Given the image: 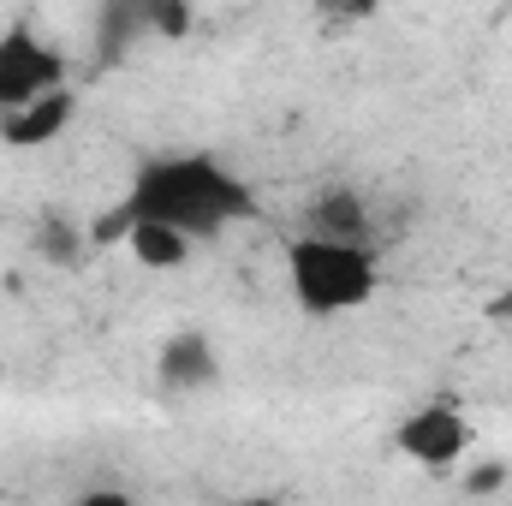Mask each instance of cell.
Masks as SVG:
<instances>
[{
    "label": "cell",
    "instance_id": "5b68a950",
    "mask_svg": "<svg viewBox=\"0 0 512 506\" xmlns=\"http://www.w3.org/2000/svg\"><path fill=\"white\" fill-rule=\"evenodd\" d=\"M72 114H78L72 84L48 90V96H36V102L0 108V143H6V149H42V143H54L60 131L72 126Z\"/></svg>",
    "mask_w": 512,
    "mask_h": 506
},
{
    "label": "cell",
    "instance_id": "8fae6325",
    "mask_svg": "<svg viewBox=\"0 0 512 506\" xmlns=\"http://www.w3.org/2000/svg\"><path fill=\"white\" fill-rule=\"evenodd\" d=\"M42 251L54 256V262H66V256L78 251V233H72V227H60V221H42Z\"/></svg>",
    "mask_w": 512,
    "mask_h": 506
},
{
    "label": "cell",
    "instance_id": "7a4b0ae2",
    "mask_svg": "<svg viewBox=\"0 0 512 506\" xmlns=\"http://www.w3.org/2000/svg\"><path fill=\"white\" fill-rule=\"evenodd\" d=\"M286 286H292V298H298L304 316H346V310H364L376 298L382 262H376L370 245L298 233L286 245Z\"/></svg>",
    "mask_w": 512,
    "mask_h": 506
},
{
    "label": "cell",
    "instance_id": "277c9868",
    "mask_svg": "<svg viewBox=\"0 0 512 506\" xmlns=\"http://www.w3.org/2000/svg\"><path fill=\"white\" fill-rule=\"evenodd\" d=\"M393 447L411 465H423V471H453L465 459V447H471V423H465V411L453 399H429V405H417V411L399 417Z\"/></svg>",
    "mask_w": 512,
    "mask_h": 506
},
{
    "label": "cell",
    "instance_id": "ba28073f",
    "mask_svg": "<svg viewBox=\"0 0 512 506\" xmlns=\"http://www.w3.org/2000/svg\"><path fill=\"white\" fill-rule=\"evenodd\" d=\"M215 381V346L209 334H173L161 346V387L185 393V387H209Z\"/></svg>",
    "mask_w": 512,
    "mask_h": 506
},
{
    "label": "cell",
    "instance_id": "7c38bea8",
    "mask_svg": "<svg viewBox=\"0 0 512 506\" xmlns=\"http://www.w3.org/2000/svg\"><path fill=\"white\" fill-rule=\"evenodd\" d=\"M501 483H507V471H501V465H483V471H471V477H465V489H477V495H483V489H501Z\"/></svg>",
    "mask_w": 512,
    "mask_h": 506
},
{
    "label": "cell",
    "instance_id": "52a82bcc",
    "mask_svg": "<svg viewBox=\"0 0 512 506\" xmlns=\"http://www.w3.org/2000/svg\"><path fill=\"white\" fill-rule=\"evenodd\" d=\"M191 245H197V239H185V233L167 227V221H131L126 227V251H131L137 268H161V274H173V268L191 262Z\"/></svg>",
    "mask_w": 512,
    "mask_h": 506
},
{
    "label": "cell",
    "instance_id": "30bf717a",
    "mask_svg": "<svg viewBox=\"0 0 512 506\" xmlns=\"http://www.w3.org/2000/svg\"><path fill=\"white\" fill-rule=\"evenodd\" d=\"M387 0H316V12L328 18V24H364V18H376Z\"/></svg>",
    "mask_w": 512,
    "mask_h": 506
},
{
    "label": "cell",
    "instance_id": "3957f363",
    "mask_svg": "<svg viewBox=\"0 0 512 506\" xmlns=\"http://www.w3.org/2000/svg\"><path fill=\"white\" fill-rule=\"evenodd\" d=\"M60 84H66V54L42 30H30V24L0 30V108L36 102Z\"/></svg>",
    "mask_w": 512,
    "mask_h": 506
},
{
    "label": "cell",
    "instance_id": "8992f818",
    "mask_svg": "<svg viewBox=\"0 0 512 506\" xmlns=\"http://www.w3.org/2000/svg\"><path fill=\"white\" fill-rule=\"evenodd\" d=\"M304 233H322V239H352V245H370L376 227H370V203L352 191V185H334L310 203L304 215Z\"/></svg>",
    "mask_w": 512,
    "mask_h": 506
},
{
    "label": "cell",
    "instance_id": "9c48e42d",
    "mask_svg": "<svg viewBox=\"0 0 512 506\" xmlns=\"http://www.w3.org/2000/svg\"><path fill=\"white\" fill-rule=\"evenodd\" d=\"M137 18L155 36H185L191 30V0H137Z\"/></svg>",
    "mask_w": 512,
    "mask_h": 506
},
{
    "label": "cell",
    "instance_id": "6da1fadb",
    "mask_svg": "<svg viewBox=\"0 0 512 506\" xmlns=\"http://www.w3.org/2000/svg\"><path fill=\"white\" fill-rule=\"evenodd\" d=\"M126 221H167L185 239H221L239 221L256 215V191L245 173H233L221 155L185 149V155H155L137 167L131 191L120 197Z\"/></svg>",
    "mask_w": 512,
    "mask_h": 506
}]
</instances>
